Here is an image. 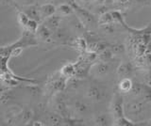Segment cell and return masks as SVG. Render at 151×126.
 <instances>
[{
	"label": "cell",
	"instance_id": "obj_1",
	"mask_svg": "<svg viewBox=\"0 0 151 126\" xmlns=\"http://www.w3.org/2000/svg\"><path fill=\"white\" fill-rule=\"evenodd\" d=\"M124 103H123V98L120 94H116L112 98L111 105V112L113 116L114 120H117L124 116Z\"/></svg>",
	"mask_w": 151,
	"mask_h": 126
},
{
	"label": "cell",
	"instance_id": "obj_2",
	"mask_svg": "<svg viewBox=\"0 0 151 126\" xmlns=\"http://www.w3.org/2000/svg\"><path fill=\"white\" fill-rule=\"evenodd\" d=\"M124 109L126 110V112L132 116L139 115L144 110V103L141 101H133L127 103L124 105Z\"/></svg>",
	"mask_w": 151,
	"mask_h": 126
},
{
	"label": "cell",
	"instance_id": "obj_3",
	"mask_svg": "<svg viewBox=\"0 0 151 126\" xmlns=\"http://www.w3.org/2000/svg\"><path fill=\"white\" fill-rule=\"evenodd\" d=\"M73 9L75 11L78 12V16L79 18L80 22L82 23L83 25L87 26L88 24H92L93 22V17L91 15L88 11H86L84 9L78 7V5H73Z\"/></svg>",
	"mask_w": 151,
	"mask_h": 126
},
{
	"label": "cell",
	"instance_id": "obj_4",
	"mask_svg": "<svg viewBox=\"0 0 151 126\" xmlns=\"http://www.w3.org/2000/svg\"><path fill=\"white\" fill-rule=\"evenodd\" d=\"M40 11V14H41V18L42 19H46L52 15H54L55 13L57 12V8L53 5V4L50 3H46L42 5L39 8Z\"/></svg>",
	"mask_w": 151,
	"mask_h": 126
},
{
	"label": "cell",
	"instance_id": "obj_5",
	"mask_svg": "<svg viewBox=\"0 0 151 126\" xmlns=\"http://www.w3.org/2000/svg\"><path fill=\"white\" fill-rule=\"evenodd\" d=\"M24 12L29 17V19H34L36 21L39 22L42 18H41V14H40V11L37 7L33 6V5H27L24 8Z\"/></svg>",
	"mask_w": 151,
	"mask_h": 126
},
{
	"label": "cell",
	"instance_id": "obj_6",
	"mask_svg": "<svg viewBox=\"0 0 151 126\" xmlns=\"http://www.w3.org/2000/svg\"><path fill=\"white\" fill-rule=\"evenodd\" d=\"M60 24V17L59 15L54 14L48 18H46L44 25L46 27H48L51 31H55L56 29L59 28Z\"/></svg>",
	"mask_w": 151,
	"mask_h": 126
},
{
	"label": "cell",
	"instance_id": "obj_7",
	"mask_svg": "<svg viewBox=\"0 0 151 126\" xmlns=\"http://www.w3.org/2000/svg\"><path fill=\"white\" fill-rule=\"evenodd\" d=\"M87 96L90 99H92L93 101H100L102 100V98L104 96V93L102 92V90L97 87L92 86L88 88L87 90Z\"/></svg>",
	"mask_w": 151,
	"mask_h": 126
},
{
	"label": "cell",
	"instance_id": "obj_8",
	"mask_svg": "<svg viewBox=\"0 0 151 126\" xmlns=\"http://www.w3.org/2000/svg\"><path fill=\"white\" fill-rule=\"evenodd\" d=\"M93 70H94V73H96V75L104 76V75H106V74H108V73L110 72V66H109L108 63H106V61H103L101 63L96 64V66H94Z\"/></svg>",
	"mask_w": 151,
	"mask_h": 126
},
{
	"label": "cell",
	"instance_id": "obj_9",
	"mask_svg": "<svg viewBox=\"0 0 151 126\" xmlns=\"http://www.w3.org/2000/svg\"><path fill=\"white\" fill-rule=\"evenodd\" d=\"M36 34L40 40L47 41V40H50L51 30L48 28V27H46L45 25H42V26H39V28H38Z\"/></svg>",
	"mask_w": 151,
	"mask_h": 126
},
{
	"label": "cell",
	"instance_id": "obj_10",
	"mask_svg": "<svg viewBox=\"0 0 151 126\" xmlns=\"http://www.w3.org/2000/svg\"><path fill=\"white\" fill-rule=\"evenodd\" d=\"M132 86H133V83H132V81L129 78H123L119 82V85H118V87H119V90L122 92H125V93L129 92L132 88Z\"/></svg>",
	"mask_w": 151,
	"mask_h": 126
},
{
	"label": "cell",
	"instance_id": "obj_11",
	"mask_svg": "<svg viewBox=\"0 0 151 126\" xmlns=\"http://www.w3.org/2000/svg\"><path fill=\"white\" fill-rule=\"evenodd\" d=\"M73 7H71L68 4H61L57 8V13H59L61 16H67L73 13Z\"/></svg>",
	"mask_w": 151,
	"mask_h": 126
},
{
	"label": "cell",
	"instance_id": "obj_12",
	"mask_svg": "<svg viewBox=\"0 0 151 126\" xmlns=\"http://www.w3.org/2000/svg\"><path fill=\"white\" fill-rule=\"evenodd\" d=\"M131 72H132V67L129 63H123L122 65H120V67L117 70L118 75L122 77L127 76Z\"/></svg>",
	"mask_w": 151,
	"mask_h": 126
},
{
	"label": "cell",
	"instance_id": "obj_13",
	"mask_svg": "<svg viewBox=\"0 0 151 126\" xmlns=\"http://www.w3.org/2000/svg\"><path fill=\"white\" fill-rule=\"evenodd\" d=\"M114 19H113V16L111 13H103V14L100 16L98 20V24L101 25V26H104V25H110L111 23H113Z\"/></svg>",
	"mask_w": 151,
	"mask_h": 126
},
{
	"label": "cell",
	"instance_id": "obj_14",
	"mask_svg": "<svg viewBox=\"0 0 151 126\" xmlns=\"http://www.w3.org/2000/svg\"><path fill=\"white\" fill-rule=\"evenodd\" d=\"M143 91H144V85H142L140 83H135L132 86V88L129 91V93L133 97H138V96H142Z\"/></svg>",
	"mask_w": 151,
	"mask_h": 126
},
{
	"label": "cell",
	"instance_id": "obj_15",
	"mask_svg": "<svg viewBox=\"0 0 151 126\" xmlns=\"http://www.w3.org/2000/svg\"><path fill=\"white\" fill-rule=\"evenodd\" d=\"M38 28H39V25H38V21L34 19H29V21L27 22V24L26 26V29L27 32L34 34L37 32Z\"/></svg>",
	"mask_w": 151,
	"mask_h": 126
},
{
	"label": "cell",
	"instance_id": "obj_16",
	"mask_svg": "<svg viewBox=\"0 0 151 126\" xmlns=\"http://www.w3.org/2000/svg\"><path fill=\"white\" fill-rule=\"evenodd\" d=\"M94 122L97 125H109L111 122V120L108 116L101 114L96 117V120H94Z\"/></svg>",
	"mask_w": 151,
	"mask_h": 126
},
{
	"label": "cell",
	"instance_id": "obj_17",
	"mask_svg": "<svg viewBox=\"0 0 151 126\" xmlns=\"http://www.w3.org/2000/svg\"><path fill=\"white\" fill-rule=\"evenodd\" d=\"M75 73H76V69L74 67V65L72 64L66 65V66H64L63 70H61V73H63L64 76H68V77L72 76Z\"/></svg>",
	"mask_w": 151,
	"mask_h": 126
},
{
	"label": "cell",
	"instance_id": "obj_18",
	"mask_svg": "<svg viewBox=\"0 0 151 126\" xmlns=\"http://www.w3.org/2000/svg\"><path fill=\"white\" fill-rule=\"evenodd\" d=\"M48 121L52 125H60L63 122V118L58 114H50L48 116Z\"/></svg>",
	"mask_w": 151,
	"mask_h": 126
},
{
	"label": "cell",
	"instance_id": "obj_19",
	"mask_svg": "<svg viewBox=\"0 0 151 126\" xmlns=\"http://www.w3.org/2000/svg\"><path fill=\"white\" fill-rule=\"evenodd\" d=\"M17 19H18V23H19V24H20L22 26L26 27V26H27V22L29 21V17H28L24 11H21V12H19V13H18Z\"/></svg>",
	"mask_w": 151,
	"mask_h": 126
},
{
	"label": "cell",
	"instance_id": "obj_20",
	"mask_svg": "<svg viewBox=\"0 0 151 126\" xmlns=\"http://www.w3.org/2000/svg\"><path fill=\"white\" fill-rule=\"evenodd\" d=\"M114 122H115L114 123L115 125H121V126H132V125H134L133 123H132V121L127 120L125 116H123L117 120H114Z\"/></svg>",
	"mask_w": 151,
	"mask_h": 126
},
{
	"label": "cell",
	"instance_id": "obj_21",
	"mask_svg": "<svg viewBox=\"0 0 151 126\" xmlns=\"http://www.w3.org/2000/svg\"><path fill=\"white\" fill-rule=\"evenodd\" d=\"M145 102H148L151 104V88L147 85H144V91L142 94Z\"/></svg>",
	"mask_w": 151,
	"mask_h": 126
},
{
	"label": "cell",
	"instance_id": "obj_22",
	"mask_svg": "<svg viewBox=\"0 0 151 126\" xmlns=\"http://www.w3.org/2000/svg\"><path fill=\"white\" fill-rule=\"evenodd\" d=\"M98 58H100L102 61H108L109 59H111L112 58V52L109 50H104L99 54Z\"/></svg>",
	"mask_w": 151,
	"mask_h": 126
},
{
	"label": "cell",
	"instance_id": "obj_23",
	"mask_svg": "<svg viewBox=\"0 0 151 126\" xmlns=\"http://www.w3.org/2000/svg\"><path fill=\"white\" fill-rule=\"evenodd\" d=\"M75 109L77 110L79 114H82V113H85V112H86L87 105L82 102H78L77 104L75 105Z\"/></svg>",
	"mask_w": 151,
	"mask_h": 126
},
{
	"label": "cell",
	"instance_id": "obj_24",
	"mask_svg": "<svg viewBox=\"0 0 151 126\" xmlns=\"http://www.w3.org/2000/svg\"><path fill=\"white\" fill-rule=\"evenodd\" d=\"M32 117V112L29 110H26L25 112H23L22 114V120L24 121H28Z\"/></svg>",
	"mask_w": 151,
	"mask_h": 126
},
{
	"label": "cell",
	"instance_id": "obj_25",
	"mask_svg": "<svg viewBox=\"0 0 151 126\" xmlns=\"http://www.w3.org/2000/svg\"><path fill=\"white\" fill-rule=\"evenodd\" d=\"M112 47H113V51H114V52H117V53H120L124 50V46L120 45V44H116L114 46H112Z\"/></svg>",
	"mask_w": 151,
	"mask_h": 126
},
{
	"label": "cell",
	"instance_id": "obj_26",
	"mask_svg": "<svg viewBox=\"0 0 151 126\" xmlns=\"http://www.w3.org/2000/svg\"><path fill=\"white\" fill-rule=\"evenodd\" d=\"M78 3H79L80 5H86L90 2V0H77Z\"/></svg>",
	"mask_w": 151,
	"mask_h": 126
},
{
	"label": "cell",
	"instance_id": "obj_27",
	"mask_svg": "<svg viewBox=\"0 0 151 126\" xmlns=\"http://www.w3.org/2000/svg\"><path fill=\"white\" fill-rule=\"evenodd\" d=\"M129 0H115V2H117V3H120V4H125V3H127Z\"/></svg>",
	"mask_w": 151,
	"mask_h": 126
},
{
	"label": "cell",
	"instance_id": "obj_28",
	"mask_svg": "<svg viewBox=\"0 0 151 126\" xmlns=\"http://www.w3.org/2000/svg\"><path fill=\"white\" fill-rule=\"evenodd\" d=\"M24 1H25L27 5H31V4L33 3V1H34V0H24Z\"/></svg>",
	"mask_w": 151,
	"mask_h": 126
},
{
	"label": "cell",
	"instance_id": "obj_29",
	"mask_svg": "<svg viewBox=\"0 0 151 126\" xmlns=\"http://www.w3.org/2000/svg\"><path fill=\"white\" fill-rule=\"evenodd\" d=\"M147 80H148V83H149V85H151V73L148 74V76H147Z\"/></svg>",
	"mask_w": 151,
	"mask_h": 126
},
{
	"label": "cell",
	"instance_id": "obj_30",
	"mask_svg": "<svg viewBox=\"0 0 151 126\" xmlns=\"http://www.w3.org/2000/svg\"><path fill=\"white\" fill-rule=\"evenodd\" d=\"M96 1L97 2V3H99V4H102V3H104L106 1V0H96Z\"/></svg>",
	"mask_w": 151,
	"mask_h": 126
},
{
	"label": "cell",
	"instance_id": "obj_31",
	"mask_svg": "<svg viewBox=\"0 0 151 126\" xmlns=\"http://www.w3.org/2000/svg\"><path fill=\"white\" fill-rule=\"evenodd\" d=\"M150 122H151V121H150Z\"/></svg>",
	"mask_w": 151,
	"mask_h": 126
}]
</instances>
